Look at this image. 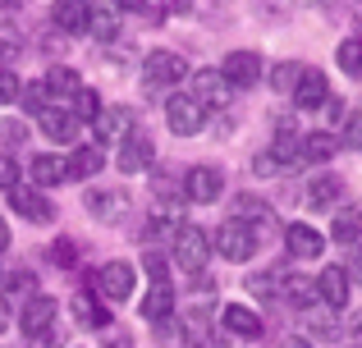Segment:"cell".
<instances>
[{
	"instance_id": "28",
	"label": "cell",
	"mask_w": 362,
	"mask_h": 348,
	"mask_svg": "<svg viewBox=\"0 0 362 348\" xmlns=\"http://www.w3.org/2000/svg\"><path fill=\"white\" fill-rule=\"evenodd\" d=\"M284 298H289L293 307H312L317 303V280H308V275H293V270H284Z\"/></svg>"
},
{
	"instance_id": "36",
	"label": "cell",
	"mask_w": 362,
	"mask_h": 348,
	"mask_svg": "<svg viewBox=\"0 0 362 348\" xmlns=\"http://www.w3.org/2000/svg\"><path fill=\"white\" fill-rule=\"evenodd\" d=\"M298 73H303V64H275V69H271V83H275V92H289V97H293V88H298Z\"/></svg>"
},
{
	"instance_id": "13",
	"label": "cell",
	"mask_w": 362,
	"mask_h": 348,
	"mask_svg": "<svg viewBox=\"0 0 362 348\" xmlns=\"http://www.w3.org/2000/svg\"><path fill=\"white\" fill-rule=\"evenodd\" d=\"M74 321L78 325H88V330H106V321H110V312H106V303L97 298V289L92 284H83L78 294H74Z\"/></svg>"
},
{
	"instance_id": "40",
	"label": "cell",
	"mask_w": 362,
	"mask_h": 348,
	"mask_svg": "<svg viewBox=\"0 0 362 348\" xmlns=\"http://www.w3.org/2000/svg\"><path fill=\"white\" fill-rule=\"evenodd\" d=\"M18 92H23V83H18L14 69H0V106H9V101H18Z\"/></svg>"
},
{
	"instance_id": "44",
	"label": "cell",
	"mask_w": 362,
	"mask_h": 348,
	"mask_svg": "<svg viewBox=\"0 0 362 348\" xmlns=\"http://www.w3.org/2000/svg\"><path fill=\"white\" fill-rule=\"evenodd\" d=\"M247 289H252L257 298H271L275 294V275H252V280H247Z\"/></svg>"
},
{
	"instance_id": "50",
	"label": "cell",
	"mask_w": 362,
	"mask_h": 348,
	"mask_svg": "<svg viewBox=\"0 0 362 348\" xmlns=\"http://www.w3.org/2000/svg\"><path fill=\"white\" fill-rule=\"evenodd\" d=\"M5 330H9V307L0 303V335H5Z\"/></svg>"
},
{
	"instance_id": "48",
	"label": "cell",
	"mask_w": 362,
	"mask_h": 348,
	"mask_svg": "<svg viewBox=\"0 0 362 348\" xmlns=\"http://www.w3.org/2000/svg\"><path fill=\"white\" fill-rule=\"evenodd\" d=\"M0 133H5V143H23V124H14V119H9Z\"/></svg>"
},
{
	"instance_id": "1",
	"label": "cell",
	"mask_w": 362,
	"mask_h": 348,
	"mask_svg": "<svg viewBox=\"0 0 362 348\" xmlns=\"http://www.w3.org/2000/svg\"><path fill=\"white\" fill-rule=\"evenodd\" d=\"M165 124H170L175 138H193V133H202V124H206V106L193 92H175V97L165 101Z\"/></svg>"
},
{
	"instance_id": "32",
	"label": "cell",
	"mask_w": 362,
	"mask_h": 348,
	"mask_svg": "<svg viewBox=\"0 0 362 348\" xmlns=\"http://www.w3.org/2000/svg\"><path fill=\"white\" fill-rule=\"evenodd\" d=\"M339 69H344L349 78H362V37L339 42Z\"/></svg>"
},
{
	"instance_id": "37",
	"label": "cell",
	"mask_w": 362,
	"mask_h": 348,
	"mask_svg": "<svg viewBox=\"0 0 362 348\" xmlns=\"http://www.w3.org/2000/svg\"><path fill=\"white\" fill-rule=\"evenodd\" d=\"M78 243H74V239H55L51 243V261H55V266H78Z\"/></svg>"
},
{
	"instance_id": "30",
	"label": "cell",
	"mask_w": 362,
	"mask_h": 348,
	"mask_svg": "<svg viewBox=\"0 0 362 348\" xmlns=\"http://www.w3.org/2000/svg\"><path fill=\"white\" fill-rule=\"evenodd\" d=\"M92 37H101V42H110V37L119 32V9L115 5H92V23H88Z\"/></svg>"
},
{
	"instance_id": "14",
	"label": "cell",
	"mask_w": 362,
	"mask_h": 348,
	"mask_svg": "<svg viewBox=\"0 0 362 348\" xmlns=\"http://www.w3.org/2000/svg\"><path fill=\"white\" fill-rule=\"evenodd\" d=\"M326 101H330L326 73H321V69H303L298 88H293V106H298V110H317V106H326Z\"/></svg>"
},
{
	"instance_id": "26",
	"label": "cell",
	"mask_w": 362,
	"mask_h": 348,
	"mask_svg": "<svg viewBox=\"0 0 362 348\" xmlns=\"http://www.w3.org/2000/svg\"><path fill=\"white\" fill-rule=\"evenodd\" d=\"M28 174H33L37 188H55V184H64V179H69V170H64V156H33Z\"/></svg>"
},
{
	"instance_id": "43",
	"label": "cell",
	"mask_w": 362,
	"mask_h": 348,
	"mask_svg": "<svg viewBox=\"0 0 362 348\" xmlns=\"http://www.w3.org/2000/svg\"><path fill=\"white\" fill-rule=\"evenodd\" d=\"M339 147H354V152H362V115H349V124H344V138H339Z\"/></svg>"
},
{
	"instance_id": "47",
	"label": "cell",
	"mask_w": 362,
	"mask_h": 348,
	"mask_svg": "<svg viewBox=\"0 0 362 348\" xmlns=\"http://www.w3.org/2000/svg\"><path fill=\"white\" fill-rule=\"evenodd\" d=\"M9 243H14V229H9V220L0 215V257H5V248H9Z\"/></svg>"
},
{
	"instance_id": "22",
	"label": "cell",
	"mask_w": 362,
	"mask_h": 348,
	"mask_svg": "<svg viewBox=\"0 0 362 348\" xmlns=\"http://www.w3.org/2000/svg\"><path fill=\"white\" fill-rule=\"evenodd\" d=\"M175 316V284H151V294L142 298V321L160 325Z\"/></svg>"
},
{
	"instance_id": "6",
	"label": "cell",
	"mask_w": 362,
	"mask_h": 348,
	"mask_svg": "<svg viewBox=\"0 0 362 348\" xmlns=\"http://www.w3.org/2000/svg\"><path fill=\"white\" fill-rule=\"evenodd\" d=\"M129 133H133V110L129 106H101L97 124H92V138H97L101 152H106V147H119Z\"/></svg>"
},
{
	"instance_id": "35",
	"label": "cell",
	"mask_w": 362,
	"mask_h": 348,
	"mask_svg": "<svg viewBox=\"0 0 362 348\" xmlns=\"http://www.w3.org/2000/svg\"><path fill=\"white\" fill-rule=\"evenodd\" d=\"M18 51H23V37H18V28H0V69H9V64L18 60Z\"/></svg>"
},
{
	"instance_id": "10",
	"label": "cell",
	"mask_w": 362,
	"mask_h": 348,
	"mask_svg": "<svg viewBox=\"0 0 362 348\" xmlns=\"http://www.w3.org/2000/svg\"><path fill=\"white\" fill-rule=\"evenodd\" d=\"M55 312H60V307H55L51 294H33V298L23 303L18 325L28 330V340H37V335H51V330H55Z\"/></svg>"
},
{
	"instance_id": "7",
	"label": "cell",
	"mask_w": 362,
	"mask_h": 348,
	"mask_svg": "<svg viewBox=\"0 0 362 348\" xmlns=\"http://www.w3.org/2000/svg\"><path fill=\"white\" fill-rule=\"evenodd\" d=\"M9 206H14V211L23 215L28 224H51L55 215H60V211H55V202L42 193V188H23V184L9 193Z\"/></svg>"
},
{
	"instance_id": "20",
	"label": "cell",
	"mask_w": 362,
	"mask_h": 348,
	"mask_svg": "<svg viewBox=\"0 0 362 348\" xmlns=\"http://www.w3.org/2000/svg\"><path fill=\"white\" fill-rule=\"evenodd\" d=\"M339 197H344V179H339V174H312V184H308L312 211H330Z\"/></svg>"
},
{
	"instance_id": "15",
	"label": "cell",
	"mask_w": 362,
	"mask_h": 348,
	"mask_svg": "<svg viewBox=\"0 0 362 348\" xmlns=\"http://www.w3.org/2000/svg\"><path fill=\"white\" fill-rule=\"evenodd\" d=\"M193 97L202 101V106H230L234 88L221 78V69H197L193 73Z\"/></svg>"
},
{
	"instance_id": "29",
	"label": "cell",
	"mask_w": 362,
	"mask_h": 348,
	"mask_svg": "<svg viewBox=\"0 0 362 348\" xmlns=\"http://www.w3.org/2000/svg\"><path fill=\"white\" fill-rule=\"evenodd\" d=\"M335 152H339V138H330V133H303V161H308V165L330 161Z\"/></svg>"
},
{
	"instance_id": "11",
	"label": "cell",
	"mask_w": 362,
	"mask_h": 348,
	"mask_svg": "<svg viewBox=\"0 0 362 348\" xmlns=\"http://www.w3.org/2000/svg\"><path fill=\"white\" fill-rule=\"evenodd\" d=\"M221 78L230 83V88H252V83H262V55L257 51H230L221 64Z\"/></svg>"
},
{
	"instance_id": "9",
	"label": "cell",
	"mask_w": 362,
	"mask_h": 348,
	"mask_svg": "<svg viewBox=\"0 0 362 348\" xmlns=\"http://www.w3.org/2000/svg\"><path fill=\"white\" fill-rule=\"evenodd\" d=\"M225 193V174L216 165H193L184 174V202H216Z\"/></svg>"
},
{
	"instance_id": "16",
	"label": "cell",
	"mask_w": 362,
	"mask_h": 348,
	"mask_svg": "<svg viewBox=\"0 0 362 348\" xmlns=\"http://www.w3.org/2000/svg\"><path fill=\"white\" fill-rule=\"evenodd\" d=\"M88 211L97 215V220H124V211H129V193L124 188H92L88 193Z\"/></svg>"
},
{
	"instance_id": "19",
	"label": "cell",
	"mask_w": 362,
	"mask_h": 348,
	"mask_svg": "<svg viewBox=\"0 0 362 348\" xmlns=\"http://www.w3.org/2000/svg\"><path fill=\"white\" fill-rule=\"evenodd\" d=\"M88 23H92V5H83V0H60V5H55V28H60V32L83 37Z\"/></svg>"
},
{
	"instance_id": "17",
	"label": "cell",
	"mask_w": 362,
	"mask_h": 348,
	"mask_svg": "<svg viewBox=\"0 0 362 348\" xmlns=\"http://www.w3.org/2000/svg\"><path fill=\"white\" fill-rule=\"evenodd\" d=\"M284 248H289V257H321L326 252V239H321L312 224H303V220H293L289 229H284Z\"/></svg>"
},
{
	"instance_id": "24",
	"label": "cell",
	"mask_w": 362,
	"mask_h": 348,
	"mask_svg": "<svg viewBox=\"0 0 362 348\" xmlns=\"http://www.w3.org/2000/svg\"><path fill=\"white\" fill-rule=\"evenodd\" d=\"M101 165H106V152H101L97 143H83L78 152L64 161V170H69V179H92V174H101Z\"/></svg>"
},
{
	"instance_id": "23",
	"label": "cell",
	"mask_w": 362,
	"mask_h": 348,
	"mask_svg": "<svg viewBox=\"0 0 362 348\" xmlns=\"http://www.w3.org/2000/svg\"><path fill=\"white\" fill-rule=\"evenodd\" d=\"M42 83H46V92H51V101H74L78 97V69H74V64H51Z\"/></svg>"
},
{
	"instance_id": "8",
	"label": "cell",
	"mask_w": 362,
	"mask_h": 348,
	"mask_svg": "<svg viewBox=\"0 0 362 348\" xmlns=\"http://www.w3.org/2000/svg\"><path fill=\"white\" fill-rule=\"evenodd\" d=\"M151 156H156V143H151V133L133 128V133L119 143V152H115V165H119L124 174H142V170L151 165Z\"/></svg>"
},
{
	"instance_id": "3",
	"label": "cell",
	"mask_w": 362,
	"mask_h": 348,
	"mask_svg": "<svg viewBox=\"0 0 362 348\" xmlns=\"http://www.w3.org/2000/svg\"><path fill=\"white\" fill-rule=\"evenodd\" d=\"M88 284L97 289L101 303H129V298H133V266H129V261H106Z\"/></svg>"
},
{
	"instance_id": "34",
	"label": "cell",
	"mask_w": 362,
	"mask_h": 348,
	"mask_svg": "<svg viewBox=\"0 0 362 348\" xmlns=\"http://www.w3.org/2000/svg\"><path fill=\"white\" fill-rule=\"evenodd\" d=\"M151 188H156V197H160V202L170 206V211H175V206L184 202V179H170V174H156V179H151Z\"/></svg>"
},
{
	"instance_id": "25",
	"label": "cell",
	"mask_w": 362,
	"mask_h": 348,
	"mask_svg": "<svg viewBox=\"0 0 362 348\" xmlns=\"http://www.w3.org/2000/svg\"><path fill=\"white\" fill-rule=\"evenodd\" d=\"M37 119H42L46 138H55V143H78V119H74V115H64V110L51 106V110H42Z\"/></svg>"
},
{
	"instance_id": "27",
	"label": "cell",
	"mask_w": 362,
	"mask_h": 348,
	"mask_svg": "<svg viewBox=\"0 0 362 348\" xmlns=\"http://www.w3.org/2000/svg\"><path fill=\"white\" fill-rule=\"evenodd\" d=\"M330 239L344 243V248H358V243H362V211H335Z\"/></svg>"
},
{
	"instance_id": "41",
	"label": "cell",
	"mask_w": 362,
	"mask_h": 348,
	"mask_svg": "<svg viewBox=\"0 0 362 348\" xmlns=\"http://www.w3.org/2000/svg\"><path fill=\"white\" fill-rule=\"evenodd\" d=\"M312 335H317V340H339V325H335V316H326V312H321V316H312Z\"/></svg>"
},
{
	"instance_id": "42",
	"label": "cell",
	"mask_w": 362,
	"mask_h": 348,
	"mask_svg": "<svg viewBox=\"0 0 362 348\" xmlns=\"http://www.w3.org/2000/svg\"><path fill=\"white\" fill-rule=\"evenodd\" d=\"M0 188H5V193L18 188V165H14V156H5V152H0Z\"/></svg>"
},
{
	"instance_id": "45",
	"label": "cell",
	"mask_w": 362,
	"mask_h": 348,
	"mask_svg": "<svg viewBox=\"0 0 362 348\" xmlns=\"http://www.w3.org/2000/svg\"><path fill=\"white\" fill-rule=\"evenodd\" d=\"M349 252H354V261H349V284H362V243H358V248H349Z\"/></svg>"
},
{
	"instance_id": "39",
	"label": "cell",
	"mask_w": 362,
	"mask_h": 348,
	"mask_svg": "<svg viewBox=\"0 0 362 348\" xmlns=\"http://www.w3.org/2000/svg\"><path fill=\"white\" fill-rule=\"evenodd\" d=\"M142 270L151 275V284H170V275H165V257H160L156 248H147V252H142Z\"/></svg>"
},
{
	"instance_id": "12",
	"label": "cell",
	"mask_w": 362,
	"mask_h": 348,
	"mask_svg": "<svg viewBox=\"0 0 362 348\" xmlns=\"http://www.w3.org/2000/svg\"><path fill=\"white\" fill-rule=\"evenodd\" d=\"M221 330L225 335H239V340H262V316L252 312V307H243V303H225L221 307Z\"/></svg>"
},
{
	"instance_id": "2",
	"label": "cell",
	"mask_w": 362,
	"mask_h": 348,
	"mask_svg": "<svg viewBox=\"0 0 362 348\" xmlns=\"http://www.w3.org/2000/svg\"><path fill=\"white\" fill-rule=\"evenodd\" d=\"M175 261L188 275H202L206 261H211V239H206L197 224H179L175 229Z\"/></svg>"
},
{
	"instance_id": "4",
	"label": "cell",
	"mask_w": 362,
	"mask_h": 348,
	"mask_svg": "<svg viewBox=\"0 0 362 348\" xmlns=\"http://www.w3.org/2000/svg\"><path fill=\"white\" fill-rule=\"evenodd\" d=\"M188 78V64H184V55H175V51H151L147 60H142V83H147V92L151 88H175V83H184Z\"/></svg>"
},
{
	"instance_id": "38",
	"label": "cell",
	"mask_w": 362,
	"mask_h": 348,
	"mask_svg": "<svg viewBox=\"0 0 362 348\" xmlns=\"http://www.w3.org/2000/svg\"><path fill=\"white\" fill-rule=\"evenodd\" d=\"M0 289H5V294H28L33 298V270H9V275H0Z\"/></svg>"
},
{
	"instance_id": "46",
	"label": "cell",
	"mask_w": 362,
	"mask_h": 348,
	"mask_svg": "<svg viewBox=\"0 0 362 348\" xmlns=\"http://www.w3.org/2000/svg\"><path fill=\"white\" fill-rule=\"evenodd\" d=\"M28 348H60V335H37V340H28Z\"/></svg>"
},
{
	"instance_id": "5",
	"label": "cell",
	"mask_w": 362,
	"mask_h": 348,
	"mask_svg": "<svg viewBox=\"0 0 362 348\" xmlns=\"http://www.w3.org/2000/svg\"><path fill=\"white\" fill-rule=\"evenodd\" d=\"M211 243H216L211 252H221L225 261H247L257 252V229H247V224H239V220H225Z\"/></svg>"
},
{
	"instance_id": "49",
	"label": "cell",
	"mask_w": 362,
	"mask_h": 348,
	"mask_svg": "<svg viewBox=\"0 0 362 348\" xmlns=\"http://www.w3.org/2000/svg\"><path fill=\"white\" fill-rule=\"evenodd\" d=\"M280 348H312V340H298V335H289V340H280Z\"/></svg>"
},
{
	"instance_id": "31",
	"label": "cell",
	"mask_w": 362,
	"mask_h": 348,
	"mask_svg": "<svg viewBox=\"0 0 362 348\" xmlns=\"http://www.w3.org/2000/svg\"><path fill=\"white\" fill-rule=\"evenodd\" d=\"M97 115H101V97L92 88H78V97H74V119H78V124H97Z\"/></svg>"
},
{
	"instance_id": "51",
	"label": "cell",
	"mask_w": 362,
	"mask_h": 348,
	"mask_svg": "<svg viewBox=\"0 0 362 348\" xmlns=\"http://www.w3.org/2000/svg\"><path fill=\"white\" fill-rule=\"evenodd\" d=\"M354 340H358V344H362V312H358V316H354Z\"/></svg>"
},
{
	"instance_id": "33",
	"label": "cell",
	"mask_w": 362,
	"mask_h": 348,
	"mask_svg": "<svg viewBox=\"0 0 362 348\" xmlns=\"http://www.w3.org/2000/svg\"><path fill=\"white\" fill-rule=\"evenodd\" d=\"M18 101H23L28 115H42V110H51V92H46V83H28V88L18 92Z\"/></svg>"
},
{
	"instance_id": "18",
	"label": "cell",
	"mask_w": 362,
	"mask_h": 348,
	"mask_svg": "<svg viewBox=\"0 0 362 348\" xmlns=\"http://www.w3.org/2000/svg\"><path fill=\"white\" fill-rule=\"evenodd\" d=\"M317 298L339 312V307L349 303V270L344 266H326V270H321V275H317Z\"/></svg>"
},
{
	"instance_id": "21",
	"label": "cell",
	"mask_w": 362,
	"mask_h": 348,
	"mask_svg": "<svg viewBox=\"0 0 362 348\" xmlns=\"http://www.w3.org/2000/svg\"><path fill=\"white\" fill-rule=\"evenodd\" d=\"M230 220H239V224H247V229L262 234L266 224H271V206H266L262 197H252V193H239V197H234V215H230Z\"/></svg>"
}]
</instances>
